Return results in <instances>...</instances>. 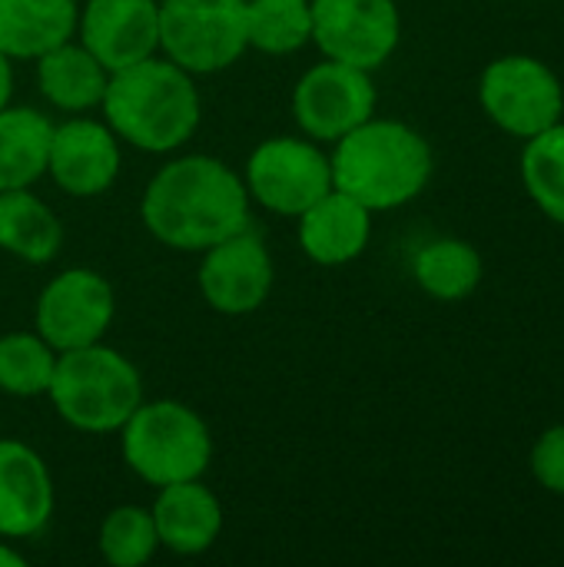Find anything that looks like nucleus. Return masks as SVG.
Wrapping results in <instances>:
<instances>
[{"instance_id":"cd10ccee","label":"nucleus","mask_w":564,"mask_h":567,"mask_svg":"<svg viewBox=\"0 0 564 567\" xmlns=\"http://www.w3.org/2000/svg\"><path fill=\"white\" fill-rule=\"evenodd\" d=\"M13 96V66H10V56L0 50V110L10 103Z\"/></svg>"},{"instance_id":"1a4fd4ad","label":"nucleus","mask_w":564,"mask_h":567,"mask_svg":"<svg viewBox=\"0 0 564 567\" xmlns=\"http://www.w3.org/2000/svg\"><path fill=\"white\" fill-rule=\"evenodd\" d=\"M402 40L396 0H312V43L326 60L379 70Z\"/></svg>"},{"instance_id":"423d86ee","label":"nucleus","mask_w":564,"mask_h":567,"mask_svg":"<svg viewBox=\"0 0 564 567\" xmlns=\"http://www.w3.org/2000/svg\"><path fill=\"white\" fill-rule=\"evenodd\" d=\"M160 50L186 73H219L246 50V0H160Z\"/></svg>"},{"instance_id":"0eeeda50","label":"nucleus","mask_w":564,"mask_h":567,"mask_svg":"<svg viewBox=\"0 0 564 567\" xmlns=\"http://www.w3.org/2000/svg\"><path fill=\"white\" fill-rule=\"evenodd\" d=\"M479 103L502 133L532 140L564 116V86L545 60L509 53L482 70Z\"/></svg>"},{"instance_id":"ddd939ff","label":"nucleus","mask_w":564,"mask_h":567,"mask_svg":"<svg viewBox=\"0 0 564 567\" xmlns=\"http://www.w3.org/2000/svg\"><path fill=\"white\" fill-rule=\"evenodd\" d=\"M76 33L106 73H116L160 53V0H86Z\"/></svg>"},{"instance_id":"6e6552de","label":"nucleus","mask_w":564,"mask_h":567,"mask_svg":"<svg viewBox=\"0 0 564 567\" xmlns=\"http://www.w3.org/2000/svg\"><path fill=\"white\" fill-rule=\"evenodd\" d=\"M243 183L249 199L263 209L276 216H299L332 189L329 153H322L316 140L269 136L249 153Z\"/></svg>"},{"instance_id":"b1692460","label":"nucleus","mask_w":564,"mask_h":567,"mask_svg":"<svg viewBox=\"0 0 564 567\" xmlns=\"http://www.w3.org/2000/svg\"><path fill=\"white\" fill-rule=\"evenodd\" d=\"M522 183L532 203L564 226V123L535 133L522 150Z\"/></svg>"},{"instance_id":"a878e982","label":"nucleus","mask_w":564,"mask_h":567,"mask_svg":"<svg viewBox=\"0 0 564 567\" xmlns=\"http://www.w3.org/2000/svg\"><path fill=\"white\" fill-rule=\"evenodd\" d=\"M100 558L110 567H143L160 548V535L153 525L150 508L120 505L113 508L96 535Z\"/></svg>"},{"instance_id":"dca6fc26","label":"nucleus","mask_w":564,"mask_h":567,"mask_svg":"<svg viewBox=\"0 0 564 567\" xmlns=\"http://www.w3.org/2000/svg\"><path fill=\"white\" fill-rule=\"evenodd\" d=\"M299 246L316 266H346L372 239V213L352 196L329 189L299 216Z\"/></svg>"},{"instance_id":"aec40b11","label":"nucleus","mask_w":564,"mask_h":567,"mask_svg":"<svg viewBox=\"0 0 564 567\" xmlns=\"http://www.w3.org/2000/svg\"><path fill=\"white\" fill-rule=\"evenodd\" d=\"M53 123L33 106H3L0 110V193L30 189L47 176Z\"/></svg>"},{"instance_id":"6ab92c4d","label":"nucleus","mask_w":564,"mask_h":567,"mask_svg":"<svg viewBox=\"0 0 564 567\" xmlns=\"http://www.w3.org/2000/svg\"><path fill=\"white\" fill-rule=\"evenodd\" d=\"M110 73L83 43H60L37 56V86L40 93L66 113H83L103 103Z\"/></svg>"},{"instance_id":"4468645a","label":"nucleus","mask_w":564,"mask_h":567,"mask_svg":"<svg viewBox=\"0 0 564 567\" xmlns=\"http://www.w3.org/2000/svg\"><path fill=\"white\" fill-rule=\"evenodd\" d=\"M120 136L100 120H66L53 126L47 176L70 196H100L116 183Z\"/></svg>"},{"instance_id":"f257e3e1","label":"nucleus","mask_w":564,"mask_h":567,"mask_svg":"<svg viewBox=\"0 0 564 567\" xmlns=\"http://www.w3.org/2000/svg\"><path fill=\"white\" fill-rule=\"evenodd\" d=\"M249 189L216 156H180L146 186L143 226L170 249L203 252L249 226Z\"/></svg>"},{"instance_id":"a211bd4d","label":"nucleus","mask_w":564,"mask_h":567,"mask_svg":"<svg viewBox=\"0 0 564 567\" xmlns=\"http://www.w3.org/2000/svg\"><path fill=\"white\" fill-rule=\"evenodd\" d=\"M76 0H0V50L10 60H37L76 37Z\"/></svg>"},{"instance_id":"5701e85b","label":"nucleus","mask_w":564,"mask_h":567,"mask_svg":"<svg viewBox=\"0 0 564 567\" xmlns=\"http://www.w3.org/2000/svg\"><path fill=\"white\" fill-rule=\"evenodd\" d=\"M246 40L269 56L302 50L312 40V0H246Z\"/></svg>"},{"instance_id":"c85d7f7f","label":"nucleus","mask_w":564,"mask_h":567,"mask_svg":"<svg viewBox=\"0 0 564 567\" xmlns=\"http://www.w3.org/2000/svg\"><path fill=\"white\" fill-rule=\"evenodd\" d=\"M27 561H23V555L20 551H13L7 542H0V567H23Z\"/></svg>"},{"instance_id":"39448f33","label":"nucleus","mask_w":564,"mask_h":567,"mask_svg":"<svg viewBox=\"0 0 564 567\" xmlns=\"http://www.w3.org/2000/svg\"><path fill=\"white\" fill-rule=\"evenodd\" d=\"M126 468L153 488L203 478L213 462V435L203 415L176 399L140 402L120 429Z\"/></svg>"},{"instance_id":"7ed1b4c3","label":"nucleus","mask_w":564,"mask_h":567,"mask_svg":"<svg viewBox=\"0 0 564 567\" xmlns=\"http://www.w3.org/2000/svg\"><path fill=\"white\" fill-rule=\"evenodd\" d=\"M100 110L106 126L143 153L180 150L193 140L203 116L193 73L156 53L110 73Z\"/></svg>"},{"instance_id":"f8f14e48","label":"nucleus","mask_w":564,"mask_h":567,"mask_svg":"<svg viewBox=\"0 0 564 567\" xmlns=\"http://www.w3.org/2000/svg\"><path fill=\"white\" fill-rule=\"evenodd\" d=\"M199 292L223 316H249L273 292V259L263 236L246 226L203 249Z\"/></svg>"},{"instance_id":"412c9836","label":"nucleus","mask_w":564,"mask_h":567,"mask_svg":"<svg viewBox=\"0 0 564 567\" xmlns=\"http://www.w3.org/2000/svg\"><path fill=\"white\" fill-rule=\"evenodd\" d=\"M63 246V226L57 213L37 199L30 189H3L0 193V249L30 262H50Z\"/></svg>"},{"instance_id":"2eb2a0df","label":"nucleus","mask_w":564,"mask_h":567,"mask_svg":"<svg viewBox=\"0 0 564 567\" xmlns=\"http://www.w3.org/2000/svg\"><path fill=\"white\" fill-rule=\"evenodd\" d=\"M47 462L23 442L0 439V538H33L53 515Z\"/></svg>"},{"instance_id":"bb28decb","label":"nucleus","mask_w":564,"mask_h":567,"mask_svg":"<svg viewBox=\"0 0 564 567\" xmlns=\"http://www.w3.org/2000/svg\"><path fill=\"white\" fill-rule=\"evenodd\" d=\"M532 475L535 482L552 492V495H562L564 498V422L562 425H552L545 429L535 445H532Z\"/></svg>"},{"instance_id":"20e7f679","label":"nucleus","mask_w":564,"mask_h":567,"mask_svg":"<svg viewBox=\"0 0 564 567\" xmlns=\"http://www.w3.org/2000/svg\"><path fill=\"white\" fill-rule=\"evenodd\" d=\"M47 395L57 415L76 432L110 435L120 432L143 402V379L123 352L93 342L83 349L57 352Z\"/></svg>"},{"instance_id":"f3484780","label":"nucleus","mask_w":564,"mask_h":567,"mask_svg":"<svg viewBox=\"0 0 564 567\" xmlns=\"http://www.w3.org/2000/svg\"><path fill=\"white\" fill-rule=\"evenodd\" d=\"M150 515L160 545L183 558L209 551L223 532V505L199 478L163 485Z\"/></svg>"},{"instance_id":"9d476101","label":"nucleus","mask_w":564,"mask_h":567,"mask_svg":"<svg viewBox=\"0 0 564 567\" xmlns=\"http://www.w3.org/2000/svg\"><path fill=\"white\" fill-rule=\"evenodd\" d=\"M376 83L369 70L322 60L309 66L293 90V113L299 130L316 143H336L369 116H376Z\"/></svg>"},{"instance_id":"393cba45","label":"nucleus","mask_w":564,"mask_h":567,"mask_svg":"<svg viewBox=\"0 0 564 567\" xmlns=\"http://www.w3.org/2000/svg\"><path fill=\"white\" fill-rule=\"evenodd\" d=\"M57 369V349L40 332L0 336V392L17 399L47 395Z\"/></svg>"},{"instance_id":"f03ea898","label":"nucleus","mask_w":564,"mask_h":567,"mask_svg":"<svg viewBox=\"0 0 564 567\" xmlns=\"http://www.w3.org/2000/svg\"><path fill=\"white\" fill-rule=\"evenodd\" d=\"M329 166L332 189L352 196L369 213H389L422 196L432 179L435 156L416 126L369 116L332 143Z\"/></svg>"},{"instance_id":"9b49d317","label":"nucleus","mask_w":564,"mask_h":567,"mask_svg":"<svg viewBox=\"0 0 564 567\" xmlns=\"http://www.w3.org/2000/svg\"><path fill=\"white\" fill-rule=\"evenodd\" d=\"M116 316V296L96 269H63L37 299V332L57 349H83L103 342Z\"/></svg>"},{"instance_id":"4be33fe9","label":"nucleus","mask_w":564,"mask_h":567,"mask_svg":"<svg viewBox=\"0 0 564 567\" xmlns=\"http://www.w3.org/2000/svg\"><path fill=\"white\" fill-rule=\"evenodd\" d=\"M412 276L425 296L439 302H462L479 289L485 276V262L472 243L449 236V239H432L416 252Z\"/></svg>"}]
</instances>
